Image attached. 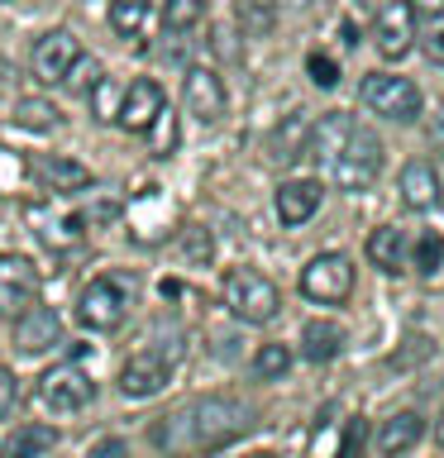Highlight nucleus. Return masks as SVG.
<instances>
[{
    "label": "nucleus",
    "mask_w": 444,
    "mask_h": 458,
    "mask_svg": "<svg viewBox=\"0 0 444 458\" xmlns=\"http://www.w3.org/2000/svg\"><path fill=\"white\" fill-rule=\"evenodd\" d=\"M177 420H182V435L196 449H225V444H235L253 425V411L243 401H229V396H206L196 406H186Z\"/></svg>",
    "instance_id": "obj_2"
},
{
    "label": "nucleus",
    "mask_w": 444,
    "mask_h": 458,
    "mask_svg": "<svg viewBox=\"0 0 444 458\" xmlns=\"http://www.w3.org/2000/svg\"><path fill=\"white\" fill-rule=\"evenodd\" d=\"M38 401L53 415H77L96 401V382H91V372H81L77 363H57L38 377Z\"/></svg>",
    "instance_id": "obj_8"
},
{
    "label": "nucleus",
    "mask_w": 444,
    "mask_h": 458,
    "mask_svg": "<svg viewBox=\"0 0 444 458\" xmlns=\"http://www.w3.org/2000/svg\"><path fill=\"white\" fill-rule=\"evenodd\" d=\"M177 253H182V263L206 267L210 258H215V239H210V229H201V225L182 229V234H177Z\"/></svg>",
    "instance_id": "obj_29"
},
{
    "label": "nucleus",
    "mask_w": 444,
    "mask_h": 458,
    "mask_svg": "<svg viewBox=\"0 0 444 458\" xmlns=\"http://www.w3.org/2000/svg\"><path fill=\"white\" fill-rule=\"evenodd\" d=\"M14 124H24V129H53V124H57L53 100H38V96L14 100Z\"/></svg>",
    "instance_id": "obj_30"
},
{
    "label": "nucleus",
    "mask_w": 444,
    "mask_h": 458,
    "mask_svg": "<svg viewBox=\"0 0 444 458\" xmlns=\"http://www.w3.org/2000/svg\"><path fill=\"white\" fill-rule=\"evenodd\" d=\"M163 106H167L163 86H158L153 77H139V81H129L124 91H120V106H115V124L129 129V134H149L153 120L163 114Z\"/></svg>",
    "instance_id": "obj_12"
},
{
    "label": "nucleus",
    "mask_w": 444,
    "mask_h": 458,
    "mask_svg": "<svg viewBox=\"0 0 444 458\" xmlns=\"http://www.w3.org/2000/svg\"><path fill=\"white\" fill-rule=\"evenodd\" d=\"M430 143H435V148L444 153V106H440L435 114H430Z\"/></svg>",
    "instance_id": "obj_39"
},
{
    "label": "nucleus",
    "mask_w": 444,
    "mask_h": 458,
    "mask_svg": "<svg viewBox=\"0 0 444 458\" xmlns=\"http://www.w3.org/2000/svg\"><path fill=\"white\" fill-rule=\"evenodd\" d=\"M363 253H368V263L378 267V272H387V277H397V272H406L411 239H406V229H401V225H382V229H372V234H368Z\"/></svg>",
    "instance_id": "obj_19"
},
{
    "label": "nucleus",
    "mask_w": 444,
    "mask_h": 458,
    "mask_svg": "<svg viewBox=\"0 0 444 458\" xmlns=\"http://www.w3.org/2000/svg\"><path fill=\"white\" fill-rule=\"evenodd\" d=\"M354 292V263L344 253H315L306 267H301V296L315 301V306H339Z\"/></svg>",
    "instance_id": "obj_7"
},
{
    "label": "nucleus",
    "mask_w": 444,
    "mask_h": 458,
    "mask_svg": "<svg viewBox=\"0 0 444 458\" xmlns=\"http://www.w3.org/2000/svg\"><path fill=\"white\" fill-rule=\"evenodd\" d=\"M38 301V267L24 253H0V315H24Z\"/></svg>",
    "instance_id": "obj_13"
},
{
    "label": "nucleus",
    "mask_w": 444,
    "mask_h": 458,
    "mask_svg": "<svg viewBox=\"0 0 444 458\" xmlns=\"http://www.w3.org/2000/svg\"><path fill=\"white\" fill-rule=\"evenodd\" d=\"M421 53H425L435 67H444V20H435V24L421 34Z\"/></svg>",
    "instance_id": "obj_34"
},
{
    "label": "nucleus",
    "mask_w": 444,
    "mask_h": 458,
    "mask_svg": "<svg viewBox=\"0 0 444 458\" xmlns=\"http://www.w3.org/2000/svg\"><path fill=\"white\" fill-rule=\"evenodd\" d=\"M96 81H100V63H96V57H86V53L72 63V72L63 77L67 91H86V86H96Z\"/></svg>",
    "instance_id": "obj_31"
},
{
    "label": "nucleus",
    "mask_w": 444,
    "mask_h": 458,
    "mask_svg": "<svg viewBox=\"0 0 444 458\" xmlns=\"http://www.w3.org/2000/svg\"><path fill=\"white\" fill-rule=\"evenodd\" d=\"M249 368H253L258 382H282L286 372H292V349H286V344H258Z\"/></svg>",
    "instance_id": "obj_27"
},
{
    "label": "nucleus",
    "mask_w": 444,
    "mask_h": 458,
    "mask_svg": "<svg viewBox=\"0 0 444 458\" xmlns=\"http://www.w3.org/2000/svg\"><path fill=\"white\" fill-rule=\"evenodd\" d=\"M34 177L48 186V191H81V186H91V172L67 153H38L34 157Z\"/></svg>",
    "instance_id": "obj_21"
},
{
    "label": "nucleus",
    "mask_w": 444,
    "mask_h": 458,
    "mask_svg": "<svg viewBox=\"0 0 444 458\" xmlns=\"http://www.w3.org/2000/svg\"><path fill=\"white\" fill-rule=\"evenodd\" d=\"M235 20L249 38H268L278 29V5L272 0H235Z\"/></svg>",
    "instance_id": "obj_24"
},
{
    "label": "nucleus",
    "mask_w": 444,
    "mask_h": 458,
    "mask_svg": "<svg viewBox=\"0 0 444 458\" xmlns=\"http://www.w3.org/2000/svg\"><path fill=\"white\" fill-rule=\"evenodd\" d=\"M354 134V114L344 110H325L320 120H311V134H306V157H315L320 167H329L339 157V148L349 143Z\"/></svg>",
    "instance_id": "obj_17"
},
{
    "label": "nucleus",
    "mask_w": 444,
    "mask_h": 458,
    "mask_svg": "<svg viewBox=\"0 0 444 458\" xmlns=\"http://www.w3.org/2000/svg\"><path fill=\"white\" fill-rule=\"evenodd\" d=\"M415 38H421V29H415V14L406 0H387V5L378 10V20H372V48H378L387 63H401Z\"/></svg>",
    "instance_id": "obj_10"
},
{
    "label": "nucleus",
    "mask_w": 444,
    "mask_h": 458,
    "mask_svg": "<svg viewBox=\"0 0 444 458\" xmlns=\"http://www.w3.org/2000/svg\"><path fill=\"white\" fill-rule=\"evenodd\" d=\"M220 301L239 325H268V320H278V310H282L278 286L253 267H229L225 282H220Z\"/></svg>",
    "instance_id": "obj_3"
},
{
    "label": "nucleus",
    "mask_w": 444,
    "mask_h": 458,
    "mask_svg": "<svg viewBox=\"0 0 444 458\" xmlns=\"http://www.w3.org/2000/svg\"><path fill=\"white\" fill-rule=\"evenodd\" d=\"M382 163H387V148H382V139L372 134V129H363V124H354V134H349V143L339 148V157L329 163V177H335V186L339 191H368L372 182L382 177Z\"/></svg>",
    "instance_id": "obj_5"
},
{
    "label": "nucleus",
    "mask_w": 444,
    "mask_h": 458,
    "mask_svg": "<svg viewBox=\"0 0 444 458\" xmlns=\"http://www.w3.org/2000/svg\"><path fill=\"white\" fill-rule=\"evenodd\" d=\"M272 5H292V10H306L311 0H272Z\"/></svg>",
    "instance_id": "obj_40"
},
{
    "label": "nucleus",
    "mask_w": 444,
    "mask_h": 458,
    "mask_svg": "<svg viewBox=\"0 0 444 458\" xmlns=\"http://www.w3.org/2000/svg\"><path fill=\"white\" fill-rule=\"evenodd\" d=\"M358 100H363L378 120H392V124H411L425 106L421 86L397 77V72H368V77L358 81Z\"/></svg>",
    "instance_id": "obj_6"
},
{
    "label": "nucleus",
    "mask_w": 444,
    "mask_h": 458,
    "mask_svg": "<svg viewBox=\"0 0 444 458\" xmlns=\"http://www.w3.org/2000/svg\"><path fill=\"white\" fill-rule=\"evenodd\" d=\"M206 20V0H163V34H186Z\"/></svg>",
    "instance_id": "obj_28"
},
{
    "label": "nucleus",
    "mask_w": 444,
    "mask_h": 458,
    "mask_svg": "<svg viewBox=\"0 0 444 458\" xmlns=\"http://www.w3.org/2000/svg\"><path fill=\"white\" fill-rule=\"evenodd\" d=\"M444 263V239H440V229H421L411 243V253H406V267H415L421 277H435Z\"/></svg>",
    "instance_id": "obj_25"
},
{
    "label": "nucleus",
    "mask_w": 444,
    "mask_h": 458,
    "mask_svg": "<svg viewBox=\"0 0 444 458\" xmlns=\"http://www.w3.org/2000/svg\"><path fill=\"white\" fill-rule=\"evenodd\" d=\"M306 134H311V114H306V110L286 114V120L272 129V139H268L272 163H296V157L306 153Z\"/></svg>",
    "instance_id": "obj_22"
},
{
    "label": "nucleus",
    "mask_w": 444,
    "mask_h": 458,
    "mask_svg": "<svg viewBox=\"0 0 444 458\" xmlns=\"http://www.w3.org/2000/svg\"><path fill=\"white\" fill-rule=\"evenodd\" d=\"M149 134H153V153H158V157H167V153H172V143H177V129H172V110H167V106H163V114L153 120Z\"/></svg>",
    "instance_id": "obj_32"
},
{
    "label": "nucleus",
    "mask_w": 444,
    "mask_h": 458,
    "mask_svg": "<svg viewBox=\"0 0 444 458\" xmlns=\"http://www.w3.org/2000/svg\"><path fill=\"white\" fill-rule=\"evenodd\" d=\"M81 57V43L72 29H48L38 43H34V53H29V72L43 81V86H63V77L72 72V63Z\"/></svg>",
    "instance_id": "obj_11"
},
{
    "label": "nucleus",
    "mask_w": 444,
    "mask_h": 458,
    "mask_svg": "<svg viewBox=\"0 0 444 458\" xmlns=\"http://www.w3.org/2000/svg\"><path fill=\"white\" fill-rule=\"evenodd\" d=\"M86 458H129V439L106 435V439H96L91 449H86Z\"/></svg>",
    "instance_id": "obj_35"
},
{
    "label": "nucleus",
    "mask_w": 444,
    "mask_h": 458,
    "mask_svg": "<svg viewBox=\"0 0 444 458\" xmlns=\"http://www.w3.org/2000/svg\"><path fill=\"white\" fill-rule=\"evenodd\" d=\"M177 358H182V344H172V349H163V344H143L139 353L124 358L120 377H115V386H120L124 401H149V396H163L172 372H177Z\"/></svg>",
    "instance_id": "obj_4"
},
{
    "label": "nucleus",
    "mask_w": 444,
    "mask_h": 458,
    "mask_svg": "<svg viewBox=\"0 0 444 458\" xmlns=\"http://www.w3.org/2000/svg\"><path fill=\"white\" fill-rule=\"evenodd\" d=\"M149 5L153 0H110V29L120 38H139L149 24Z\"/></svg>",
    "instance_id": "obj_26"
},
{
    "label": "nucleus",
    "mask_w": 444,
    "mask_h": 458,
    "mask_svg": "<svg viewBox=\"0 0 444 458\" xmlns=\"http://www.w3.org/2000/svg\"><path fill=\"white\" fill-rule=\"evenodd\" d=\"M435 439H440V449H444V415H440V425H435Z\"/></svg>",
    "instance_id": "obj_41"
},
{
    "label": "nucleus",
    "mask_w": 444,
    "mask_h": 458,
    "mask_svg": "<svg viewBox=\"0 0 444 458\" xmlns=\"http://www.w3.org/2000/svg\"><path fill=\"white\" fill-rule=\"evenodd\" d=\"M306 72H311V81H315V86H325V91L339 81V67H335V57H325V53H311V57H306Z\"/></svg>",
    "instance_id": "obj_33"
},
{
    "label": "nucleus",
    "mask_w": 444,
    "mask_h": 458,
    "mask_svg": "<svg viewBox=\"0 0 444 458\" xmlns=\"http://www.w3.org/2000/svg\"><path fill=\"white\" fill-rule=\"evenodd\" d=\"M182 106L201 124H215L229 110L225 81L215 77V67H186V77H182Z\"/></svg>",
    "instance_id": "obj_14"
},
{
    "label": "nucleus",
    "mask_w": 444,
    "mask_h": 458,
    "mask_svg": "<svg viewBox=\"0 0 444 458\" xmlns=\"http://www.w3.org/2000/svg\"><path fill=\"white\" fill-rule=\"evenodd\" d=\"M10 344H14V353H24V358H38V353L57 349V344H63V315L34 301L24 315L10 320Z\"/></svg>",
    "instance_id": "obj_9"
},
{
    "label": "nucleus",
    "mask_w": 444,
    "mask_h": 458,
    "mask_svg": "<svg viewBox=\"0 0 444 458\" xmlns=\"http://www.w3.org/2000/svg\"><path fill=\"white\" fill-rule=\"evenodd\" d=\"M320 200H325L320 177H286L278 186V196H272V206H278V220L286 229H296V225H306L311 215L320 210Z\"/></svg>",
    "instance_id": "obj_15"
},
{
    "label": "nucleus",
    "mask_w": 444,
    "mask_h": 458,
    "mask_svg": "<svg viewBox=\"0 0 444 458\" xmlns=\"http://www.w3.org/2000/svg\"><path fill=\"white\" fill-rule=\"evenodd\" d=\"M425 435V415L421 411H397V415H387V420L378 425V435H372V449H378L382 458H397V454H406L415 449Z\"/></svg>",
    "instance_id": "obj_18"
},
{
    "label": "nucleus",
    "mask_w": 444,
    "mask_h": 458,
    "mask_svg": "<svg viewBox=\"0 0 444 458\" xmlns=\"http://www.w3.org/2000/svg\"><path fill=\"white\" fill-rule=\"evenodd\" d=\"M397 191H401V206L415 210V215L440 210V200H444V191H440V172L430 167V163H421V157H411V163L397 172Z\"/></svg>",
    "instance_id": "obj_16"
},
{
    "label": "nucleus",
    "mask_w": 444,
    "mask_h": 458,
    "mask_svg": "<svg viewBox=\"0 0 444 458\" xmlns=\"http://www.w3.org/2000/svg\"><path fill=\"white\" fill-rule=\"evenodd\" d=\"M14 401H20V377L10 368H0V415H10Z\"/></svg>",
    "instance_id": "obj_36"
},
{
    "label": "nucleus",
    "mask_w": 444,
    "mask_h": 458,
    "mask_svg": "<svg viewBox=\"0 0 444 458\" xmlns=\"http://www.w3.org/2000/svg\"><path fill=\"white\" fill-rule=\"evenodd\" d=\"M339 349H344V329L335 320H306L301 325V358L329 363V358H339Z\"/></svg>",
    "instance_id": "obj_23"
},
{
    "label": "nucleus",
    "mask_w": 444,
    "mask_h": 458,
    "mask_svg": "<svg viewBox=\"0 0 444 458\" xmlns=\"http://www.w3.org/2000/svg\"><path fill=\"white\" fill-rule=\"evenodd\" d=\"M358 444H363V420H349V435H344L339 458H354V454H358Z\"/></svg>",
    "instance_id": "obj_38"
},
{
    "label": "nucleus",
    "mask_w": 444,
    "mask_h": 458,
    "mask_svg": "<svg viewBox=\"0 0 444 458\" xmlns=\"http://www.w3.org/2000/svg\"><path fill=\"white\" fill-rule=\"evenodd\" d=\"M53 449H57V429L38 420H24L0 435V458H48Z\"/></svg>",
    "instance_id": "obj_20"
},
{
    "label": "nucleus",
    "mask_w": 444,
    "mask_h": 458,
    "mask_svg": "<svg viewBox=\"0 0 444 458\" xmlns=\"http://www.w3.org/2000/svg\"><path fill=\"white\" fill-rule=\"evenodd\" d=\"M139 296V282L129 272H100L77 292V325L91 329V335H110L129 320Z\"/></svg>",
    "instance_id": "obj_1"
},
{
    "label": "nucleus",
    "mask_w": 444,
    "mask_h": 458,
    "mask_svg": "<svg viewBox=\"0 0 444 458\" xmlns=\"http://www.w3.org/2000/svg\"><path fill=\"white\" fill-rule=\"evenodd\" d=\"M415 20H444V0H406Z\"/></svg>",
    "instance_id": "obj_37"
}]
</instances>
